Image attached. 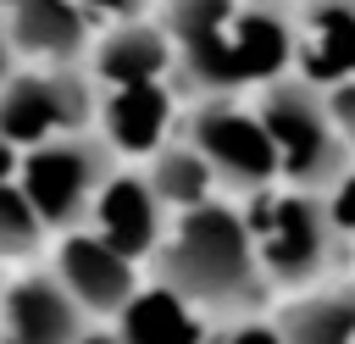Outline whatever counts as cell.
I'll return each instance as SVG.
<instances>
[{
	"label": "cell",
	"instance_id": "44dd1931",
	"mask_svg": "<svg viewBox=\"0 0 355 344\" xmlns=\"http://www.w3.org/2000/svg\"><path fill=\"white\" fill-rule=\"evenodd\" d=\"M155 0H78V11L94 22V28H105V22H122V17H144Z\"/></svg>",
	"mask_w": 355,
	"mask_h": 344
},
{
	"label": "cell",
	"instance_id": "7c38bea8",
	"mask_svg": "<svg viewBox=\"0 0 355 344\" xmlns=\"http://www.w3.org/2000/svg\"><path fill=\"white\" fill-rule=\"evenodd\" d=\"M83 72L94 89H128V83H155V78H172V44L161 33V22L144 11V17H122V22H105L89 33V50H83Z\"/></svg>",
	"mask_w": 355,
	"mask_h": 344
},
{
	"label": "cell",
	"instance_id": "277c9868",
	"mask_svg": "<svg viewBox=\"0 0 355 344\" xmlns=\"http://www.w3.org/2000/svg\"><path fill=\"white\" fill-rule=\"evenodd\" d=\"M178 139L211 166V178H216V189L227 200H244V194L277 183V161H272L266 128H261L255 105H244L239 94H194V100H183Z\"/></svg>",
	"mask_w": 355,
	"mask_h": 344
},
{
	"label": "cell",
	"instance_id": "2e32d148",
	"mask_svg": "<svg viewBox=\"0 0 355 344\" xmlns=\"http://www.w3.org/2000/svg\"><path fill=\"white\" fill-rule=\"evenodd\" d=\"M139 172H144V183H150V194L166 205V216H178V211H189V205H205V200H216L222 189H216V178H211V166L172 133L161 150H150L144 161H139Z\"/></svg>",
	"mask_w": 355,
	"mask_h": 344
},
{
	"label": "cell",
	"instance_id": "e0dca14e",
	"mask_svg": "<svg viewBox=\"0 0 355 344\" xmlns=\"http://www.w3.org/2000/svg\"><path fill=\"white\" fill-rule=\"evenodd\" d=\"M44 244H50L44 222H39L33 205L22 200L17 178H6V183H0V266H28V261L44 255Z\"/></svg>",
	"mask_w": 355,
	"mask_h": 344
},
{
	"label": "cell",
	"instance_id": "5b68a950",
	"mask_svg": "<svg viewBox=\"0 0 355 344\" xmlns=\"http://www.w3.org/2000/svg\"><path fill=\"white\" fill-rule=\"evenodd\" d=\"M111 166H116L111 144L94 128H83V133H61L33 150H17V189L33 205V216L44 222V233H67L89 216Z\"/></svg>",
	"mask_w": 355,
	"mask_h": 344
},
{
	"label": "cell",
	"instance_id": "8fae6325",
	"mask_svg": "<svg viewBox=\"0 0 355 344\" xmlns=\"http://www.w3.org/2000/svg\"><path fill=\"white\" fill-rule=\"evenodd\" d=\"M83 227L89 233H100L111 250H122L128 261H150V250L161 244V233H166V205L150 194V183H144V172L139 166H128V161H116L111 166V178L100 183V194H94V205H89V216H83Z\"/></svg>",
	"mask_w": 355,
	"mask_h": 344
},
{
	"label": "cell",
	"instance_id": "7402d4cb",
	"mask_svg": "<svg viewBox=\"0 0 355 344\" xmlns=\"http://www.w3.org/2000/svg\"><path fill=\"white\" fill-rule=\"evenodd\" d=\"M11 67H17V50H11V39H6V22H0V83L11 78Z\"/></svg>",
	"mask_w": 355,
	"mask_h": 344
},
{
	"label": "cell",
	"instance_id": "4fadbf2b",
	"mask_svg": "<svg viewBox=\"0 0 355 344\" xmlns=\"http://www.w3.org/2000/svg\"><path fill=\"white\" fill-rule=\"evenodd\" d=\"M288 72L327 89L355 72V0H300L288 17Z\"/></svg>",
	"mask_w": 355,
	"mask_h": 344
},
{
	"label": "cell",
	"instance_id": "ba28073f",
	"mask_svg": "<svg viewBox=\"0 0 355 344\" xmlns=\"http://www.w3.org/2000/svg\"><path fill=\"white\" fill-rule=\"evenodd\" d=\"M50 272H55V283L94 316V322H116L133 300H139V289H144V266L139 261H128L122 250H111L100 233H89L83 222L78 227H67V233H50V261H44Z\"/></svg>",
	"mask_w": 355,
	"mask_h": 344
},
{
	"label": "cell",
	"instance_id": "6da1fadb",
	"mask_svg": "<svg viewBox=\"0 0 355 344\" xmlns=\"http://www.w3.org/2000/svg\"><path fill=\"white\" fill-rule=\"evenodd\" d=\"M144 272L161 294H172L178 305H189L211 327L266 316V305H272V283L255 261L244 211L227 194L166 216V233L150 250Z\"/></svg>",
	"mask_w": 355,
	"mask_h": 344
},
{
	"label": "cell",
	"instance_id": "9c48e42d",
	"mask_svg": "<svg viewBox=\"0 0 355 344\" xmlns=\"http://www.w3.org/2000/svg\"><path fill=\"white\" fill-rule=\"evenodd\" d=\"M183 89L178 78H155V83H128V89H94V133L111 144L116 161H144L150 150H161L178 133L183 117Z\"/></svg>",
	"mask_w": 355,
	"mask_h": 344
},
{
	"label": "cell",
	"instance_id": "52a82bcc",
	"mask_svg": "<svg viewBox=\"0 0 355 344\" xmlns=\"http://www.w3.org/2000/svg\"><path fill=\"white\" fill-rule=\"evenodd\" d=\"M233 11L239 0H161L155 22L172 44V78L194 94H239L233 83Z\"/></svg>",
	"mask_w": 355,
	"mask_h": 344
},
{
	"label": "cell",
	"instance_id": "ac0fdd59",
	"mask_svg": "<svg viewBox=\"0 0 355 344\" xmlns=\"http://www.w3.org/2000/svg\"><path fill=\"white\" fill-rule=\"evenodd\" d=\"M322 200H327V222L338 239V266H355V161L322 189Z\"/></svg>",
	"mask_w": 355,
	"mask_h": 344
},
{
	"label": "cell",
	"instance_id": "3957f363",
	"mask_svg": "<svg viewBox=\"0 0 355 344\" xmlns=\"http://www.w3.org/2000/svg\"><path fill=\"white\" fill-rule=\"evenodd\" d=\"M255 117L266 128L277 183H288V189H316L322 194L355 161V150L344 144V133L327 111V94L316 83H305L300 72H277L272 83H261L255 89Z\"/></svg>",
	"mask_w": 355,
	"mask_h": 344
},
{
	"label": "cell",
	"instance_id": "d6986e66",
	"mask_svg": "<svg viewBox=\"0 0 355 344\" xmlns=\"http://www.w3.org/2000/svg\"><path fill=\"white\" fill-rule=\"evenodd\" d=\"M322 94H327V111H333V122H338L344 144L355 150V72H349V78H338V83H327Z\"/></svg>",
	"mask_w": 355,
	"mask_h": 344
},
{
	"label": "cell",
	"instance_id": "7a4b0ae2",
	"mask_svg": "<svg viewBox=\"0 0 355 344\" xmlns=\"http://www.w3.org/2000/svg\"><path fill=\"white\" fill-rule=\"evenodd\" d=\"M239 211H244V227H250V244L272 294H294L338 272V239L327 222V200L316 189L272 183V189L244 194Z\"/></svg>",
	"mask_w": 355,
	"mask_h": 344
},
{
	"label": "cell",
	"instance_id": "30bf717a",
	"mask_svg": "<svg viewBox=\"0 0 355 344\" xmlns=\"http://www.w3.org/2000/svg\"><path fill=\"white\" fill-rule=\"evenodd\" d=\"M94 316L55 283L50 266H33L0 289V344H83Z\"/></svg>",
	"mask_w": 355,
	"mask_h": 344
},
{
	"label": "cell",
	"instance_id": "603a6c76",
	"mask_svg": "<svg viewBox=\"0 0 355 344\" xmlns=\"http://www.w3.org/2000/svg\"><path fill=\"white\" fill-rule=\"evenodd\" d=\"M6 178H17V150L0 139V183H6Z\"/></svg>",
	"mask_w": 355,
	"mask_h": 344
},
{
	"label": "cell",
	"instance_id": "5bb4252c",
	"mask_svg": "<svg viewBox=\"0 0 355 344\" xmlns=\"http://www.w3.org/2000/svg\"><path fill=\"white\" fill-rule=\"evenodd\" d=\"M0 22L17 61H83L94 33L78 0H0Z\"/></svg>",
	"mask_w": 355,
	"mask_h": 344
},
{
	"label": "cell",
	"instance_id": "9a60e30c",
	"mask_svg": "<svg viewBox=\"0 0 355 344\" xmlns=\"http://www.w3.org/2000/svg\"><path fill=\"white\" fill-rule=\"evenodd\" d=\"M277 344H355V277H322L294 289L272 316Z\"/></svg>",
	"mask_w": 355,
	"mask_h": 344
},
{
	"label": "cell",
	"instance_id": "8992f818",
	"mask_svg": "<svg viewBox=\"0 0 355 344\" xmlns=\"http://www.w3.org/2000/svg\"><path fill=\"white\" fill-rule=\"evenodd\" d=\"M94 128V83L83 61H17L0 83V139L33 150L61 133Z\"/></svg>",
	"mask_w": 355,
	"mask_h": 344
},
{
	"label": "cell",
	"instance_id": "cb8c5ba5",
	"mask_svg": "<svg viewBox=\"0 0 355 344\" xmlns=\"http://www.w3.org/2000/svg\"><path fill=\"white\" fill-rule=\"evenodd\" d=\"M250 6H288V0H250ZM294 6H300V0H294Z\"/></svg>",
	"mask_w": 355,
	"mask_h": 344
},
{
	"label": "cell",
	"instance_id": "ffe728a7",
	"mask_svg": "<svg viewBox=\"0 0 355 344\" xmlns=\"http://www.w3.org/2000/svg\"><path fill=\"white\" fill-rule=\"evenodd\" d=\"M211 344H277V333L266 316H244V322H222L211 333Z\"/></svg>",
	"mask_w": 355,
	"mask_h": 344
}]
</instances>
